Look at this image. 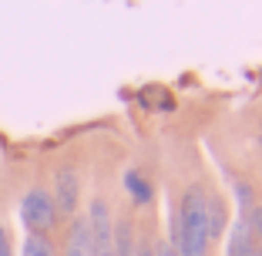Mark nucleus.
<instances>
[{
	"instance_id": "7ed1b4c3",
	"label": "nucleus",
	"mask_w": 262,
	"mask_h": 256,
	"mask_svg": "<svg viewBox=\"0 0 262 256\" xmlns=\"http://www.w3.org/2000/svg\"><path fill=\"white\" fill-rule=\"evenodd\" d=\"M88 229H91V256H115V212L104 195H94L88 206Z\"/></svg>"
},
{
	"instance_id": "39448f33",
	"label": "nucleus",
	"mask_w": 262,
	"mask_h": 256,
	"mask_svg": "<svg viewBox=\"0 0 262 256\" xmlns=\"http://www.w3.org/2000/svg\"><path fill=\"white\" fill-rule=\"evenodd\" d=\"M225 256H262V243L252 236L246 216L235 219L229 229V246H225Z\"/></svg>"
},
{
	"instance_id": "20e7f679",
	"label": "nucleus",
	"mask_w": 262,
	"mask_h": 256,
	"mask_svg": "<svg viewBox=\"0 0 262 256\" xmlns=\"http://www.w3.org/2000/svg\"><path fill=\"white\" fill-rule=\"evenodd\" d=\"M54 209H57V219L61 216H77V206H81V175H77L74 165H61L54 175Z\"/></svg>"
},
{
	"instance_id": "423d86ee",
	"label": "nucleus",
	"mask_w": 262,
	"mask_h": 256,
	"mask_svg": "<svg viewBox=\"0 0 262 256\" xmlns=\"http://www.w3.org/2000/svg\"><path fill=\"white\" fill-rule=\"evenodd\" d=\"M61 256H91V229H88V216H71L68 233H64Z\"/></svg>"
},
{
	"instance_id": "9b49d317",
	"label": "nucleus",
	"mask_w": 262,
	"mask_h": 256,
	"mask_svg": "<svg viewBox=\"0 0 262 256\" xmlns=\"http://www.w3.org/2000/svg\"><path fill=\"white\" fill-rule=\"evenodd\" d=\"M246 223H249V229H252V236L262 243V206H252V209L246 212Z\"/></svg>"
},
{
	"instance_id": "f8f14e48",
	"label": "nucleus",
	"mask_w": 262,
	"mask_h": 256,
	"mask_svg": "<svg viewBox=\"0 0 262 256\" xmlns=\"http://www.w3.org/2000/svg\"><path fill=\"white\" fill-rule=\"evenodd\" d=\"M249 182H235V195H239V206H242V212H249L252 209V199H249Z\"/></svg>"
},
{
	"instance_id": "1a4fd4ad",
	"label": "nucleus",
	"mask_w": 262,
	"mask_h": 256,
	"mask_svg": "<svg viewBox=\"0 0 262 256\" xmlns=\"http://www.w3.org/2000/svg\"><path fill=\"white\" fill-rule=\"evenodd\" d=\"M121 182H124V192L131 195V202H135V206H148V202H151L155 189H151V182H148L138 169H124Z\"/></svg>"
},
{
	"instance_id": "4468645a",
	"label": "nucleus",
	"mask_w": 262,
	"mask_h": 256,
	"mask_svg": "<svg viewBox=\"0 0 262 256\" xmlns=\"http://www.w3.org/2000/svg\"><path fill=\"white\" fill-rule=\"evenodd\" d=\"M135 256H155V243L148 240V236H138V249H135Z\"/></svg>"
},
{
	"instance_id": "ddd939ff",
	"label": "nucleus",
	"mask_w": 262,
	"mask_h": 256,
	"mask_svg": "<svg viewBox=\"0 0 262 256\" xmlns=\"http://www.w3.org/2000/svg\"><path fill=\"white\" fill-rule=\"evenodd\" d=\"M0 256H14V249H10V233H7V226H4V219H0Z\"/></svg>"
},
{
	"instance_id": "dca6fc26",
	"label": "nucleus",
	"mask_w": 262,
	"mask_h": 256,
	"mask_svg": "<svg viewBox=\"0 0 262 256\" xmlns=\"http://www.w3.org/2000/svg\"><path fill=\"white\" fill-rule=\"evenodd\" d=\"M259 148H262V132H259Z\"/></svg>"
},
{
	"instance_id": "f03ea898",
	"label": "nucleus",
	"mask_w": 262,
	"mask_h": 256,
	"mask_svg": "<svg viewBox=\"0 0 262 256\" xmlns=\"http://www.w3.org/2000/svg\"><path fill=\"white\" fill-rule=\"evenodd\" d=\"M20 223L27 233H37V236H51V229L57 226V209H54V199L44 186H34L31 192H24L20 199Z\"/></svg>"
},
{
	"instance_id": "9d476101",
	"label": "nucleus",
	"mask_w": 262,
	"mask_h": 256,
	"mask_svg": "<svg viewBox=\"0 0 262 256\" xmlns=\"http://www.w3.org/2000/svg\"><path fill=\"white\" fill-rule=\"evenodd\" d=\"M20 256H57V246L51 243V236L27 233L20 243Z\"/></svg>"
},
{
	"instance_id": "0eeeda50",
	"label": "nucleus",
	"mask_w": 262,
	"mask_h": 256,
	"mask_svg": "<svg viewBox=\"0 0 262 256\" xmlns=\"http://www.w3.org/2000/svg\"><path fill=\"white\" fill-rule=\"evenodd\" d=\"M205 219H208V243H219L229 229V209H225L222 195L205 192Z\"/></svg>"
},
{
	"instance_id": "f257e3e1",
	"label": "nucleus",
	"mask_w": 262,
	"mask_h": 256,
	"mask_svg": "<svg viewBox=\"0 0 262 256\" xmlns=\"http://www.w3.org/2000/svg\"><path fill=\"white\" fill-rule=\"evenodd\" d=\"M168 243L178 256H208V219L202 186H188L182 192L178 209L168 219Z\"/></svg>"
},
{
	"instance_id": "2eb2a0df",
	"label": "nucleus",
	"mask_w": 262,
	"mask_h": 256,
	"mask_svg": "<svg viewBox=\"0 0 262 256\" xmlns=\"http://www.w3.org/2000/svg\"><path fill=\"white\" fill-rule=\"evenodd\" d=\"M155 256H178V253L171 249V243L165 240V243H155Z\"/></svg>"
},
{
	"instance_id": "6e6552de",
	"label": "nucleus",
	"mask_w": 262,
	"mask_h": 256,
	"mask_svg": "<svg viewBox=\"0 0 262 256\" xmlns=\"http://www.w3.org/2000/svg\"><path fill=\"white\" fill-rule=\"evenodd\" d=\"M138 249V233L131 216H115V256H135Z\"/></svg>"
}]
</instances>
